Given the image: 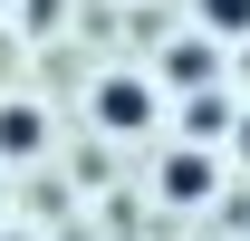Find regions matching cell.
<instances>
[{
	"label": "cell",
	"mask_w": 250,
	"mask_h": 241,
	"mask_svg": "<svg viewBox=\"0 0 250 241\" xmlns=\"http://www.w3.org/2000/svg\"><path fill=\"white\" fill-rule=\"evenodd\" d=\"M192 20L212 39H250V0H192Z\"/></svg>",
	"instance_id": "obj_2"
},
{
	"label": "cell",
	"mask_w": 250,
	"mask_h": 241,
	"mask_svg": "<svg viewBox=\"0 0 250 241\" xmlns=\"http://www.w3.org/2000/svg\"><path fill=\"white\" fill-rule=\"evenodd\" d=\"M96 116H106V125H145V116H154V87H135V77H106V87H96Z\"/></svg>",
	"instance_id": "obj_1"
},
{
	"label": "cell",
	"mask_w": 250,
	"mask_h": 241,
	"mask_svg": "<svg viewBox=\"0 0 250 241\" xmlns=\"http://www.w3.org/2000/svg\"><path fill=\"white\" fill-rule=\"evenodd\" d=\"M241 135H250V125H241ZM241 154H250V145H241Z\"/></svg>",
	"instance_id": "obj_4"
},
{
	"label": "cell",
	"mask_w": 250,
	"mask_h": 241,
	"mask_svg": "<svg viewBox=\"0 0 250 241\" xmlns=\"http://www.w3.org/2000/svg\"><path fill=\"white\" fill-rule=\"evenodd\" d=\"M39 145V116L29 106H0V154H29Z\"/></svg>",
	"instance_id": "obj_3"
}]
</instances>
